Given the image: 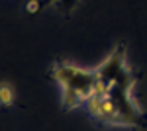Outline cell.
<instances>
[{
    "instance_id": "cell-4",
    "label": "cell",
    "mask_w": 147,
    "mask_h": 131,
    "mask_svg": "<svg viewBox=\"0 0 147 131\" xmlns=\"http://www.w3.org/2000/svg\"><path fill=\"white\" fill-rule=\"evenodd\" d=\"M79 6V0H57L55 2V8H59L61 12H73L75 8Z\"/></svg>"
},
{
    "instance_id": "cell-5",
    "label": "cell",
    "mask_w": 147,
    "mask_h": 131,
    "mask_svg": "<svg viewBox=\"0 0 147 131\" xmlns=\"http://www.w3.org/2000/svg\"><path fill=\"white\" fill-rule=\"evenodd\" d=\"M43 8V0H28L26 2V12L28 14H37Z\"/></svg>"
},
{
    "instance_id": "cell-6",
    "label": "cell",
    "mask_w": 147,
    "mask_h": 131,
    "mask_svg": "<svg viewBox=\"0 0 147 131\" xmlns=\"http://www.w3.org/2000/svg\"><path fill=\"white\" fill-rule=\"evenodd\" d=\"M57 0H43V6H55Z\"/></svg>"
},
{
    "instance_id": "cell-2",
    "label": "cell",
    "mask_w": 147,
    "mask_h": 131,
    "mask_svg": "<svg viewBox=\"0 0 147 131\" xmlns=\"http://www.w3.org/2000/svg\"><path fill=\"white\" fill-rule=\"evenodd\" d=\"M51 77L61 88V104L67 110L86 106L96 90V71L75 65L71 61H55Z\"/></svg>"
},
{
    "instance_id": "cell-3",
    "label": "cell",
    "mask_w": 147,
    "mask_h": 131,
    "mask_svg": "<svg viewBox=\"0 0 147 131\" xmlns=\"http://www.w3.org/2000/svg\"><path fill=\"white\" fill-rule=\"evenodd\" d=\"M14 104V88L10 82H0V106L10 108Z\"/></svg>"
},
{
    "instance_id": "cell-1",
    "label": "cell",
    "mask_w": 147,
    "mask_h": 131,
    "mask_svg": "<svg viewBox=\"0 0 147 131\" xmlns=\"http://www.w3.org/2000/svg\"><path fill=\"white\" fill-rule=\"evenodd\" d=\"M96 90L88 100L90 118L104 127L145 129L147 112L136 100L137 78L127 61L125 43H116L106 59L94 67Z\"/></svg>"
}]
</instances>
